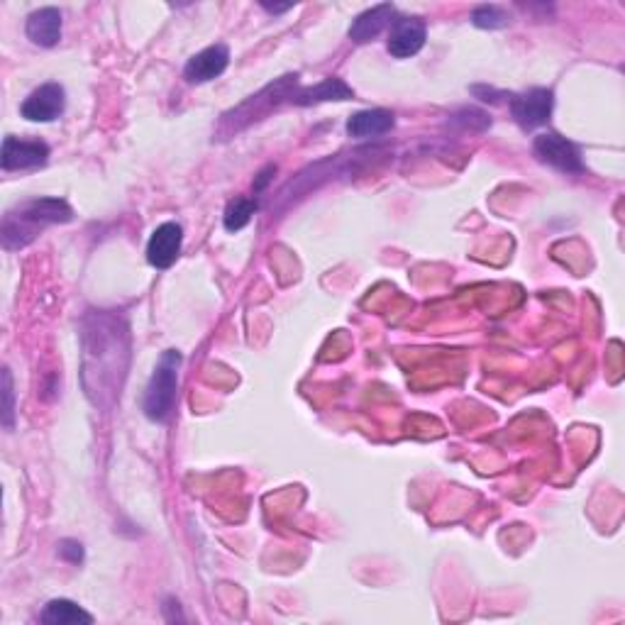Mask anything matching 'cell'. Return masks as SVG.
Returning a JSON list of instances; mask_svg holds the SVG:
<instances>
[{
  "mask_svg": "<svg viewBox=\"0 0 625 625\" xmlns=\"http://www.w3.org/2000/svg\"><path fill=\"white\" fill-rule=\"evenodd\" d=\"M428 40V27L420 18H396L394 25L389 27V40H386V49L391 57L408 59L416 57L420 49L425 47Z\"/></svg>",
  "mask_w": 625,
  "mask_h": 625,
  "instance_id": "8",
  "label": "cell"
},
{
  "mask_svg": "<svg viewBox=\"0 0 625 625\" xmlns=\"http://www.w3.org/2000/svg\"><path fill=\"white\" fill-rule=\"evenodd\" d=\"M535 157L547 167L562 171V174H584V159L582 149L567 137L557 135V132H542L533 142Z\"/></svg>",
  "mask_w": 625,
  "mask_h": 625,
  "instance_id": "4",
  "label": "cell"
},
{
  "mask_svg": "<svg viewBox=\"0 0 625 625\" xmlns=\"http://www.w3.org/2000/svg\"><path fill=\"white\" fill-rule=\"evenodd\" d=\"M230 64V49L225 44H210L203 52L193 54L184 66V79L188 84H208L225 74Z\"/></svg>",
  "mask_w": 625,
  "mask_h": 625,
  "instance_id": "10",
  "label": "cell"
},
{
  "mask_svg": "<svg viewBox=\"0 0 625 625\" xmlns=\"http://www.w3.org/2000/svg\"><path fill=\"white\" fill-rule=\"evenodd\" d=\"M42 623L47 625H91L93 616L86 613L84 608L69 599H52L47 606H44Z\"/></svg>",
  "mask_w": 625,
  "mask_h": 625,
  "instance_id": "15",
  "label": "cell"
},
{
  "mask_svg": "<svg viewBox=\"0 0 625 625\" xmlns=\"http://www.w3.org/2000/svg\"><path fill=\"white\" fill-rule=\"evenodd\" d=\"M274 174H276V167H274V164H269V167L257 176V181H254V193H262L264 188H267V184H269L271 176H274Z\"/></svg>",
  "mask_w": 625,
  "mask_h": 625,
  "instance_id": "20",
  "label": "cell"
},
{
  "mask_svg": "<svg viewBox=\"0 0 625 625\" xmlns=\"http://www.w3.org/2000/svg\"><path fill=\"white\" fill-rule=\"evenodd\" d=\"M3 398H5V406H3V425L5 430H13L15 428V391H13V374L10 369H3Z\"/></svg>",
  "mask_w": 625,
  "mask_h": 625,
  "instance_id": "18",
  "label": "cell"
},
{
  "mask_svg": "<svg viewBox=\"0 0 625 625\" xmlns=\"http://www.w3.org/2000/svg\"><path fill=\"white\" fill-rule=\"evenodd\" d=\"M508 105L518 127H523L525 132L538 130L550 123L552 110H555V93L550 88H530V91L513 93Z\"/></svg>",
  "mask_w": 625,
  "mask_h": 625,
  "instance_id": "5",
  "label": "cell"
},
{
  "mask_svg": "<svg viewBox=\"0 0 625 625\" xmlns=\"http://www.w3.org/2000/svg\"><path fill=\"white\" fill-rule=\"evenodd\" d=\"M181 245H184V228L174 220L162 223L147 242V262L154 269H169L179 259Z\"/></svg>",
  "mask_w": 625,
  "mask_h": 625,
  "instance_id": "9",
  "label": "cell"
},
{
  "mask_svg": "<svg viewBox=\"0 0 625 625\" xmlns=\"http://www.w3.org/2000/svg\"><path fill=\"white\" fill-rule=\"evenodd\" d=\"M184 362L181 352L167 350L154 367L145 391V416L152 423H167L176 406V389H179V367Z\"/></svg>",
  "mask_w": 625,
  "mask_h": 625,
  "instance_id": "3",
  "label": "cell"
},
{
  "mask_svg": "<svg viewBox=\"0 0 625 625\" xmlns=\"http://www.w3.org/2000/svg\"><path fill=\"white\" fill-rule=\"evenodd\" d=\"M66 110V91L57 81H49L30 93L20 105L22 118L30 123H54Z\"/></svg>",
  "mask_w": 625,
  "mask_h": 625,
  "instance_id": "6",
  "label": "cell"
},
{
  "mask_svg": "<svg viewBox=\"0 0 625 625\" xmlns=\"http://www.w3.org/2000/svg\"><path fill=\"white\" fill-rule=\"evenodd\" d=\"M59 555H62L64 560H69L71 564H79L84 562V545L76 540H64L62 545H59Z\"/></svg>",
  "mask_w": 625,
  "mask_h": 625,
  "instance_id": "19",
  "label": "cell"
},
{
  "mask_svg": "<svg viewBox=\"0 0 625 625\" xmlns=\"http://www.w3.org/2000/svg\"><path fill=\"white\" fill-rule=\"evenodd\" d=\"M84 347V386L96 408L120 401L130 367V330L115 311H91L81 323Z\"/></svg>",
  "mask_w": 625,
  "mask_h": 625,
  "instance_id": "1",
  "label": "cell"
},
{
  "mask_svg": "<svg viewBox=\"0 0 625 625\" xmlns=\"http://www.w3.org/2000/svg\"><path fill=\"white\" fill-rule=\"evenodd\" d=\"M396 118L391 110L384 108H369V110H359V113L352 115L347 120L345 130L350 137H357V140H364V137H381L386 132L394 130Z\"/></svg>",
  "mask_w": 625,
  "mask_h": 625,
  "instance_id": "13",
  "label": "cell"
},
{
  "mask_svg": "<svg viewBox=\"0 0 625 625\" xmlns=\"http://www.w3.org/2000/svg\"><path fill=\"white\" fill-rule=\"evenodd\" d=\"M49 162V145L42 140H25V137L8 135L0 152L3 171H27L40 169Z\"/></svg>",
  "mask_w": 625,
  "mask_h": 625,
  "instance_id": "7",
  "label": "cell"
},
{
  "mask_svg": "<svg viewBox=\"0 0 625 625\" xmlns=\"http://www.w3.org/2000/svg\"><path fill=\"white\" fill-rule=\"evenodd\" d=\"M262 8L267 10V13H271V15H281V13H286V10H291L293 8V3H284V5H271V3H262Z\"/></svg>",
  "mask_w": 625,
  "mask_h": 625,
  "instance_id": "21",
  "label": "cell"
},
{
  "mask_svg": "<svg viewBox=\"0 0 625 625\" xmlns=\"http://www.w3.org/2000/svg\"><path fill=\"white\" fill-rule=\"evenodd\" d=\"M394 18H396V8L391 3L374 5V8L364 10V13H359L357 18L352 20L350 40L357 44L372 42L386 30V27L394 25Z\"/></svg>",
  "mask_w": 625,
  "mask_h": 625,
  "instance_id": "11",
  "label": "cell"
},
{
  "mask_svg": "<svg viewBox=\"0 0 625 625\" xmlns=\"http://www.w3.org/2000/svg\"><path fill=\"white\" fill-rule=\"evenodd\" d=\"M259 210V203L254 201V198H235V201L228 203V208H225V215H223V225L228 232H240L242 228H247V225L252 223L254 213Z\"/></svg>",
  "mask_w": 625,
  "mask_h": 625,
  "instance_id": "16",
  "label": "cell"
},
{
  "mask_svg": "<svg viewBox=\"0 0 625 625\" xmlns=\"http://www.w3.org/2000/svg\"><path fill=\"white\" fill-rule=\"evenodd\" d=\"M74 220V210L62 198H30L3 215L0 240L3 250L15 252L35 242L49 225H64Z\"/></svg>",
  "mask_w": 625,
  "mask_h": 625,
  "instance_id": "2",
  "label": "cell"
},
{
  "mask_svg": "<svg viewBox=\"0 0 625 625\" xmlns=\"http://www.w3.org/2000/svg\"><path fill=\"white\" fill-rule=\"evenodd\" d=\"M27 37L37 47H57L62 40V10L59 8H40L27 15L25 25Z\"/></svg>",
  "mask_w": 625,
  "mask_h": 625,
  "instance_id": "12",
  "label": "cell"
},
{
  "mask_svg": "<svg viewBox=\"0 0 625 625\" xmlns=\"http://www.w3.org/2000/svg\"><path fill=\"white\" fill-rule=\"evenodd\" d=\"M511 22V15L501 5H479L472 13V25L479 30H501Z\"/></svg>",
  "mask_w": 625,
  "mask_h": 625,
  "instance_id": "17",
  "label": "cell"
},
{
  "mask_svg": "<svg viewBox=\"0 0 625 625\" xmlns=\"http://www.w3.org/2000/svg\"><path fill=\"white\" fill-rule=\"evenodd\" d=\"M355 98V91L345 84L342 79H325L315 86L298 88L293 103L296 105H318V103H330V101H350Z\"/></svg>",
  "mask_w": 625,
  "mask_h": 625,
  "instance_id": "14",
  "label": "cell"
}]
</instances>
